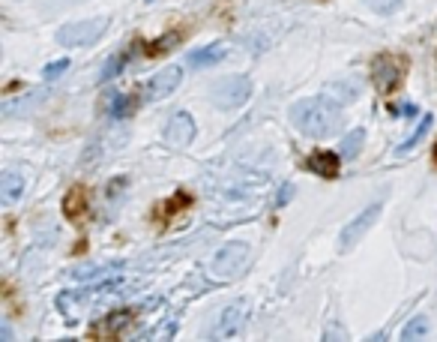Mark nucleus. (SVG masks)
Masks as SVG:
<instances>
[{
  "instance_id": "8",
  "label": "nucleus",
  "mask_w": 437,
  "mask_h": 342,
  "mask_svg": "<svg viewBox=\"0 0 437 342\" xmlns=\"http://www.w3.org/2000/svg\"><path fill=\"white\" fill-rule=\"evenodd\" d=\"M198 136V126H195V117L189 112H174L165 124V141L171 147H189Z\"/></svg>"
},
{
  "instance_id": "14",
  "label": "nucleus",
  "mask_w": 437,
  "mask_h": 342,
  "mask_svg": "<svg viewBox=\"0 0 437 342\" xmlns=\"http://www.w3.org/2000/svg\"><path fill=\"white\" fill-rule=\"evenodd\" d=\"M363 141H365V129H354V132H347L344 141H342V157H344V159H354L356 153H360Z\"/></svg>"
},
{
  "instance_id": "16",
  "label": "nucleus",
  "mask_w": 437,
  "mask_h": 342,
  "mask_svg": "<svg viewBox=\"0 0 437 342\" xmlns=\"http://www.w3.org/2000/svg\"><path fill=\"white\" fill-rule=\"evenodd\" d=\"M108 114L114 120H123L129 114V99L123 93H108Z\"/></svg>"
},
{
  "instance_id": "20",
  "label": "nucleus",
  "mask_w": 437,
  "mask_h": 342,
  "mask_svg": "<svg viewBox=\"0 0 437 342\" xmlns=\"http://www.w3.org/2000/svg\"><path fill=\"white\" fill-rule=\"evenodd\" d=\"M290 198H294V183H285L282 186V195H278V207H282L285 202H290Z\"/></svg>"
},
{
  "instance_id": "12",
  "label": "nucleus",
  "mask_w": 437,
  "mask_h": 342,
  "mask_svg": "<svg viewBox=\"0 0 437 342\" xmlns=\"http://www.w3.org/2000/svg\"><path fill=\"white\" fill-rule=\"evenodd\" d=\"M309 169L323 174V178H335V174H339V157H335V153H315V157L309 159Z\"/></svg>"
},
{
  "instance_id": "17",
  "label": "nucleus",
  "mask_w": 437,
  "mask_h": 342,
  "mask_svg": "<svg viewBox=\"0 0 437 342\" xmlns=\"http://www.w3.org/2000/svg\"><path fill=\"white\" fill-rule=\"evenodd\" d=\"M123 66H126V58L123 54H114L105 66H102V75H99V81H111V79H117V75L123 72Z\"/></svg>"
},
{
  "instance_id": "4",
  "label": "nucleus",
  "mask_w": 437,
  "mask_h": 342,
  "mask_svg": "<svg viewBox=\"0 0 437 342\" xmlns=\"http://www.w3.org/2000/svg\"><path fill=\"white\" fill-rule=\"evenodd\" d=\"M249 99H252V79L249 75H231V79L219 81L213 87V105L225 108V112L246 105Z\"/></svg>"
},
{
  "instance_id": "2",
  "label": "nucleus",
  "mask_w": 437,
  "mask_h": 342,
  "mask_svg": "<svg viewBox=\"0 0 437 342\" xmlns=\"http://www.w3.org/2000/svg\"><path fill=\"white\" fill-rule=\"evenodd\" d=\"M252 258V249L246 240H231V244L222 246L216 256L210 258V277L216 279H234L246 270V264Z\"/></svg>"
},
{
  "instance_id": "15",
  "label": "nucleus",
  "mask_w": 437,
  "mask_h": 342,
  "mask_svg": "<svg viewBox=\"0 0 437 342\" xmlns=\"http://www.w3.org/2000/svg\"><path fill=\"white\" fill-rule=\"evenodd\" d=\"M431 124H434V117H422V124H419L417 129H413V136H410V138H405V145L398 147V157H401V153H408V150H413V147H417L419 141L425 138V132L431 129Z\"/></svg>"
},
{
  "instance_id": "13",
  "label": "nucleus",
  "mask_w": 437,
  "mask_h": 342,
  "mask_svg": "<svg viewBox=\"0 0 437 342\" xmlns=\"http://www.w3.org/2000/svg\"><path fill=\"white\" fill-rule=\"evenodd\" d=\"M425 336H429V318H425V315H417V318H410V322L405 324V327H401V339H425Z\"/></svg>"
},
{
  "instance_id": "22",
  "label": "nucleus",
  "mask_w": 437,
  "mask_h": 342,
  "mask_svg": "<svg viewBox=\"0 0 437 342\" xmlns=\"http://www.w3.org/2000/svg\"><path fill=\"white\" fill-rule=\"evenodd\" d=\"M66 4H84V0H66Z\"/></svg>"
},
{
  "instance_id": "1",
  "label": "nucleus",
  "mask_w": 437,
  "mask_h": 342,
  "mask_svg": "<svg viewBox=\"0 0 437 342\" xmlns=\"http://www.w3.org/2000/svg\"><path fill=\"white\" fill-rule=\"evenodd\" d=\"M290 124H294L302 136L309 138H330L342 129V108L332 103L327 96H309V99H300V103L290 105Z\"/></svg>"
},
{
  "instance_id": "7",
  "label": "nucleus",
  "mask_w": 437,
  "mask_h": 342,
  "mask_svg": "<svg viewBox=\"0 0 437 342\" xmlns=\"http://www.w3.org/2000/svg\"><path fill=\"white\" fill-rule=\"evenodd\" d=\"M180 81H183L180 66H165V70H159L147 84H144V99H147V103H159V99L171 96L177 87H180Z\"/></svg>"
},
{
  "instance_id": "21",
  "label": "nucleus",
  "mask_w": 437,
  "mask_h": 342,
  "mask_svg": "<svg viewBox=\"0 0 437 342\" xmlns=\"http://www.w3.org/2000/svg\"><path fill=\"white\" fill-rule=\"evenodd\" d=\"M0 339H13V330H9V324L0 327Z\"/></svg>"
},
{
  "instance_id": "11",
  "label": "nucleus",
  "mask_w": 437,
  "mask_h": 342,
  "mask_svg": "<svg viewBox=\"0 0 437 342\" xmlns=\"http://www.w3.org/2000/svg\"><path fill=\"white\" fill-rule=\"evenodd\" d=\"M225 54H228V48L222 46V42H216V46H204V48L189 51L186 60L192 70H207V66H216L219 60H225Z\"/></svg>"
},
{
  "instance_id": "5",
  "label": "nucleus",
  "mask_w": 437,
  "mask_h": 342,
  "mask_svg": "<svg viewBox=\"0 0 437 342\" xmlns=\"http://www.w3.org/2000/svg\"><path fill=\"white\" fill-rule=\"evenodd\" d=\"M380 213H384V204H380V202L368 204L365 211L356 213V216L351 219V223H347V225L342 228V235H339V249H342V252H351V249L368 235V231L375 228V223L380 219Z\"/></svg>"
},
{
  "instance_id": "6",
  "label": "nucleus",
  "mask_w": 437,
  "mask_h": 342,
  "mask_svg": "<svg viewBox=\"0 0 437 342\" xmlns=\"http://www.w3.org/2000/svg\"><path fill=\"white\" fill-rule=\"evenodd\" d=\"M246 318H249V301H234L225 310L219 313L216 324H213V339H234L240 336V330L246 327Z\"/></svg>"
},
{
  "instance_id": "10",
  "label": "nucleus",
  "mask_w": 437,
  "mask_h": 342,
  "mask_svg": "<svg viewBox=\"0 0 437 342\" xmlns=\"http://www.w3.org/2000/svg\"><path fill=\"white\" fill-rule=\"evenodd\" d=\"M25 174H18L15 169H6L0 174V198H4V204H15L21 195H25Z\"/></svg>"
},
{
  "instance_id": "3",
  "label": "nucleus",
  "mask_w": 437,
  "mask_h": 342,
  "mask_svg": "<svg viewBox=\"0 0 437 342\" xmlns=\"http://www.w3.org/2000/svg\"><path fill=\"white\" fill-rule=\"evenodd\" d=\"M108 30V18H84V21H72V25H63L58 30V42L63 48H87L99 42Z\"/></svg>"
},
{
  "instance_id": "19",
  "label": "nucleus",
  "mask_w": 437,
  "mask_h": 342,
  "mask_svg": "<svg viewBox=\"0 0 437 342\" xmlns=\"http://www.w3.org/2000/svg\"><path fill=\"white\" fill-rule=\"evenodd\" d=\"M365 4L372 6L375 13H380V15H392L401 6V0H365Z\"/></svg>"
},
{
  "instance_id": "9",
  "label": "nucleus",
  "mask_w": 437,
  "mask_h": 342,
  "mask_svg": "<svg viewBox=\"0 0 437 342\" xmlns=\"http://www.w3.org/2000/svg\"><path fill=\"white\" fill-rule=\"evenodd\" d=\"M401 79H405V72H401V66L392 58H377L375 60V87L380 93H392L401 84Z\"/></svg>"
},
{
  "instance_id": "18",
  "label": "nucleus",
  "mask_w": 437,
  "mask_h": 342,
  "mask_svg": "<svg viewBox=\"0 0 437 342\" xmlns=\"http://www.w3.org/2000/svg\"><path fill=\"white\" fill-rule=\"evenodd\" d=\"M66 70H69V60H66V58L51 60V63H46V70H42V79H46V81H58Z\"/></svg>"
}]
</instances>
